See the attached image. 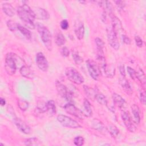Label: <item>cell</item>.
Segmentation results:
<instances>
[{"mask_svg": "<svg viewBox=\"0 0 146 146\" xmlns=\"http://www.w3.org/2000/svg\"><path fill=\"white\" fill-rule=\"evenodd\" d=\"M111 22H112V27L114 30V31L116 32L117 35L123 30V26L121 25V23L119 19L116 17L113 14L111 15L110 16Z\"/></svg>", "mask_w": 146, "mask_h": 146, "instance_id": "cell-17", "label": "cell"}, {"mask_svg": "<svg viewBox=\"0 0 146 146\" xmlns=\"http://www.w3.org/2000/svg\"><path fill=\"white\" fill-rule=\"evenodd\" d=\"M140 102L144 105L145 104V92H140Z\"/></svg>", "mask_w": 146, "mask_h": 146, "instance_id": "cell-43", "label": "cell"}, {"mask_svg": "<svg viewBox=\"0 0 146 146\" xmlns=\"http://www.w3.org/2000/svg\"><path fill=\"white\" fill-rule=\"evenodd\" d=\"M25 144L26 145H30V146H37L41 145L40 141L36 137H31L27 139L25 141Z\"/></svg>", "mask_w": 146, "mask_h": 146, "instance_id": "cell-28", "label": "cell"}, {"mask_svg": "<svg viewBox=\"0 0 146 146\" xmlns=\"http://www.w3.org/2000/svg\"><path fill=\"white\" fill-rule=\"evenodd\" d=\"M127 72L129 74V75L130 76V77L133 79H135V78H136V71L133 69L132 68H131V67H127Z\"/></svg>", "mask_w": 146, "mask_h": 146, "instance_id": "cell-37", "label": "cell"}, {"mask_svg": "<svg viewBox=\"0 0 146 146\" xmlns=\"http://www.w3.org/2000/svg\"><path fill=\"white\" fill-rule=\"evenodd\" d=\"M95 43L96 46V59H99L102 58H105L104 53V43L103 40L99 38H96L95 39Z\"/></svg>", "mask_w": 146, "mask_h": 146, "instance_id": "cell-15", "label": "cell"}, {"mask_svg": "<svg viewBox=\"0 0 146 146\" xmlns=\"http://www.w3.org/2000/svg\"><path fill=\"white\" fill-rule=\"evenodd\" d=\"M20 74L21 75L26 78L31 79L34 76V72L31 68L26 65H23L20 68Z\"/></svg>", "mask_w": 146, "mask_h": 146, "instance_id": "cell-19", "label": "cell"}, {"mask_svg": "<svg viewBox=\"0 0 146 146\" xmlns=\"http://www.w3.org/2000/svg\"><path fill=\"white\" fill-rule=\"evenodd\" d=\"M6 104V100L4 98H0V104L2 106H4Z\"/></svg>", "mask_w": 146, "mask_h": 146, "instance_id": "cell-45", "label": "cell"}, {"mask_svg": "<svg viewBox=\"0 0 146 146\" xmlns=\"http://www.w3.org/2000/svg\"><path fill=\"white\" fill-rule=\"evenodd\" d=\"M2 8L3 11L6 15L9 17H13L14 15L15 9L11 4L9 3H4L2 4Z\"/></svg>", "mask_w": 146, "mask_h": 146, "instance_id": "cell-20", "label": "cell"}, {"mask_svg": "<svg viewBox=\"0 0 146 146\" xmlns=\"http://www.w3.org/2000/svg\"><path fill=\"white\" fill-rule=\"evenodd\" d=\"M60 53H61V55L63 57H67V56H68V55L70 54V51H69L68 48L67 47L64 46L61 49Z\"/></svg>", "mask_w": 146, "mask_h": 146, "instance_id": "cell-41", "label": "cell"}, {"mask_svg": "<svg viewBox=\"0 0 146 146\" xmlns=\"http://www.w3.org/2000/svg\"><path fill=\"white\" fill-rule=\"evenodd\" d=\"M115 2L116 3V5L118 10H122L125 6V2L123 1H115Z\"/></svg>", "mask_w": 146, "mask_h": 146, "instance_id": "cell-40", "label": "cell"}, {"mask_svg": "<svg viewBox=\"0 0 146 146\" xmlns=\"http://www.w3.org/2000/svg\"><path fill=\"white\" fill-rule=\"evenodd\" d=\"M18 105L19 108L22 110V111H26L28 108H29V103L26 101L25 100H22L20 99L18 101Z\"/></svg>", "mask_w": 146, "mask_h": 146, "instance_id": "cell-35", "label": "cell"}, {"mask_svg": "<svg viewBox=\"0 0 146 146\" xmlns=\"http://www.w3.org/2000/svg\"><path fill=\"white\" fill-rule=\"evenodd\" d=\"M35 18L40 20H47L50 18V15L48 11L44 9L41 7H36L33 10Z\"/></svg>", "mask_w": 146, "mask_h": 146, "instance_id": "cell-16", "label": "cell"}, {"mask_svg": "<svg viewBox=\"0 0 146 146\" xmlns=\"http://www.w3.org/2000/svg\"><path fill=\"white\" fill-rule=\"evenodd\" d=\"M121 116L122 120L127 129L131 132H135L136 130V127L134 124L130 115L129 114V112L125 111H123Z\"/></svg>", "mask_w": 146, "mask_h": 146, "instance_id": "cell-9", "label": "cell"}, {"mask_svg": "<svg viewBox=\"0 0 146 146\" xmlns=\"http://www.w3.org/2000/svg\"><path fill=\"white\" fill-rule=\"evenodd\" d=\"M86 66L90 76L95 80H98L100 75L101 74L100 67L92 59H88L86 61Z\"/></svg>", "mask_w": 146, "mask_h": 146, "instance_id": "cell-6", "label": "cell"}, {"mask_svg": "<svg viewBox=\"0 0 146 146\" xmlns=\"http://www.w3.org/2000/svg\"><path fill=\"white\" fill-rule=\"evenodd\" d=\"M83 88L84 90V92L86 94V95L90 98V99H92L93 98H95V95L97 93V92L96 91V90L94 88H92L87 86H83Z\"/></svg>", "mask_w": 146, "mask_h": 146, "instance_id": "cell-29", "label": "cell"}, {"mask_svg": "<svg viewBox=\"0 0 146 146\" xmlns=\"http://www.w3.org/2000/svg\"><path fill=\"white\" fill-rule=\"evenodd\" d=\"M20 62H23L19 56L13 52L8 53L5 58V68L7 74L9 75L14 74L18 66V64Z\"/></svg>", "mask_w": 146, "mask_h": 146, "instance_id": "cell-2", "label": "cell"}, {"mask_svg": "<svg viewBox=\"0 0 146 146\" xmlns=\"http://www.w3.org/2000/svg\"><path fill=\"white\" fill-rule=\"evenodd\" d=\"M131 110L133 116V121H135L136 124H139L140 121V109L139 107L136 104H133L131 106Z\"/></svg>", "mask_w": 146, "mask_h": 146, "instance_id": "cell-23", "label": "cell"}, {"mask_svg": "<svg viewBox=\"0 0 146 146\" xmlns=\"http://www.w3.org/2000/svg\"><path fill=\"white\" fill-rule=\"evenodd\" d=\"M65 75L69 80L78 85L82 84L84 81L82 75L72 67H68L65 69Z\"/></svg>", "mask_w": 146, "mask_h": 146, "instance_id": "cell-4", "label": "cell"}, {"mask_svg": "<svg viewBox=\"0 0 146 146\" xmlns=\"http://www.w3.org/2000/svg\"><path fill=\"white\" fill-rule=\"evenodd\" d=\"M17 14L26 27L30 29L35 28L34 21L35 16L33 10L27 4H23L18 7Z\"/></svg>", "mask_w": 146, "mask_h": 146, "instance_id": "cell-1", "label": "cell"}, {"mask_svg": "<svg viewBox=\"0 0 146 146\" xmlns=\"http://www.w3.org/2000/svg\"><path fill=\"white\" fill-rule=\"evenodd\" d=\"M121 38H122V40L123 42L126 44H131V39H129V37H128L127 35H124V34H123L122 36H121Z\"/></svg>", "mask_w": 146, "mask_h": 146, "instance_id": "cell-42", "label": "cell"}, {"mask_svg": "<svg viewBox=\"0 0 146 146\" xmlns=\"http://www.w3.org/2000/svg\"><path fill=\"white\" fill-rule=\"evenodd\" d=\"M60 26L62 30H67L69 27L68 22L66 19H63L60 22Z\"/></svg>", "mask_w": 146, "mask_h": 146, "instance_id": "cell-39", "label": "cell"}, {"mask_svg": "<svg viewBox=\"0 0 146 146\" xmlns=\"http://www.w3.org/2000/svg\"><path fill=\"white\" fill-rule=\"evenodd\" d=\"M74 32L76 38L81 40L83 38L84 34V26L83 22L77 20L74 25Z\"/></svg>", "mask_w": 146, "mask_h": 146, "instance_id": "cell-14", "label": "cell"}, {"mask_svg": "<svg viewBox=\"0 0 146 146\" xmlns=\"http://www.w3.org/2000/svg\"><path fill=\"white\" fill-rule=\"evenodd\" d=\"M18 30L27 40H31V33L30 31L27 28H26L24 26H22V25L19 24L18 26Z\"/></svg>", "mask_w": 146, "mask_h": 146, "instance_id": "cell-25", "label": "cell"}, {"mask_svg": "<svg viewBox=\"0 0 146 146\" xmlns=\"http://www.w3.org/2000/svg\"><path fill=\"white\" fill-rule=\"evenodd\" d=\"M84 111L83 112L84 115L87 117H91L92 115V110L91 106V104L89 101L85 99L83 102Z\"/></svg>", "mask_w": 146, "mask_h": 146, "instance_id": "cell-21", "label": "cell"}, {"mask_svg": "<svg viewBox=\"0 0 146 146\" xmlns=\"http://www.w3.org/2000/svg\"><path fill=\"white\" fill-rule=\"evenodd\" d=\"M57 120L63 127L70 128H79L82 125L75 120L64 115H59L57 116Z\"/></svg>", "mask_w": 146, "mask_h": 146, "instance_id": "cell-5", "label": "cell"}, {"mask_svg": "<svg viewBox=\"0 0 146 146\" xmlns=\"http://www.w3.org/2000/svg\"><path fill=\"white\" fill-rule=\"evenodd\" d=\"M84 139L83 136H77L74 139V143L75 145L82 146L84 144Z\"/></svg>", "mask_w": 146, "mask_h": 146, "instance_id": "cell-36", "label": "cell"}, {"mask_svg": "<svg viewBox=\"0 0 146 146\" xmlns=\"http://www.w3.org/2000/svg\"><path fill=\"white\" fill-rule=\"evenodd\" d=\"M136 78L140 82V83L144 85L145 84V76L141 69H139L136 71Z\"/></svg>", "mask_w": 146, "mask_h": 146, "instance_id": "cell-31", "label": "cell"}, {"mask_svg": "<svg viewBox=\"0 0 146 146\" xmlns=\"http://www.w3.org/2000/svg\"><path fill=\"white\" fill-rule=\"evenodd\" d=\"M103 70L104 71V74L108 77L112 78L115 75V66L112 64L108 65V64H106V65L104 66V67L103 68Z\"/></svg>", "mask_w": 146, "mask_h": 146, "instance_id": "cell-24", "label": "cell"}, {"mask_svg": "<svg viewBox=\"0 0 146 146\" xmlns=\"http://www.w3.org/2000/svg\"><path fill=\"white\" fill-rule=\"evenodd\" d=\"M46 110L50 116H53L56 113L55 103L53 100H50L46 102Z\"/></svg>", "mask_w": 146, "mask_h": 146, "instance_id": "cell-22", "label": "cell"}, {"mask_svg": "<svg viewBox=\"0 0 146 146\" xmlns=\"http://www.w3.org/2000/svg\"><path fill=\"white\" fill-rule=\"evenodd\" d=\"M119 72L120 74L122 76H125V69H124V66L123 64H120L119 66Z\"/></svg>", "mask_w": 146, "mask_h": 146, "instance_id": "cell-44", "label": "cell"}, {"mask_svg": "<svg viewBox=\"0 0 146 146\" xmlns=\"http://www.w3.org/2000/svg\"><path fill=\"white\" fill-rule=\"evenodd\" d=\"M119 83L124 92L128 95H131L133 90L128 80H127L124 76H123L119 79Z\"/></svg>", "mask_w": 146, "mask_h": 146, "instance_id": "cell-18", "label": "cell"}, {"mask_svg": "<svg viewBox=\"0 0 146 146\" xmlns=\"http://www.w3.org/2000/svg\"><path fill=\"white\" fill-rule=\"evenodd\" d=\"M14 123L17 128L25 134H30L31 132L30 127L23 120L18 117L14 119Z\"/></svg>", "mask_w": 146, "mask_h": 146, "instance_id": "cell-12", "label": "cell"}, {"mask_svg": "<svg viewBox=\"0 0 146 146\" xmlns=\"http://www.w3.org/2000/svg\"><path fill=\"white\" fill-rule=\"evenodd\" d=\"M95 99L96 101L102 105H107V100L106 97L102 93H96L95 96Z\"/></svg>", "mask_w": 146, "mask_h": 146, "instance_id": "cell-30", "label": "cell"}, {"mask_svg": "<svg viewBox=\"0 0 146 146\" xmlns=\"http://www.w3.org/2000/svg\"><path fill=\"white\" fill-rule=\"evenodd\" d=\"M37 30L43 43L49 51H51L52 50V37L49 30L40 24L37 25Z\"/></svg>", "mask_w": 146, "mask_h": 146, "instance_id": "cell-3", "label": "cell"}, {"mask_svg": "<svg viewBox=\"0 0 146 146\" xmlns=\"http://www.w3.org/2000/svg\"><path fill=\"white\" fill-rule=\"evenodd\" d=\"M135 40L136 45L139 47H141L143 45V39L140 37V36L136 35L135 36Z\"/></svg>", "mask_w": 146, "mask_h": 146, "instance_id": "cell-38", "label": "cell"}, {"mask_svg": "<svg viewBox=\"0 0 146 146\" xmlns=\"http://www.w3.org/2000/svg\"><path fill=\"white\" fill-rule=\"evenodd\" d=\"M55 86L60 96L66 100L68 103H72L73 95L71 91H70L65 85L58 80L55 83Z\"/></svg>", "mask_w": 146, "mask_h": 146, "instance_id": "cell-7", "label": "cell"}, {"mask_svg": "<svg viewBox=\"0 0 146 146\" xmlns=\"http://www.w3.org/2000/svg\"><path fill=\"white\" fill-rule=\"evenodd\" d=\"M64 109L65 111L70 115H71L80 119H82L83 118L84 114L83 112L75 106V105H74L72 103H68L67 104H65L64 106Z\"/></svg>", "mask_w": 146, "mask_h": 146, "instance_id": "cell-11", "label": "cell"}, {"mask_svg": "<svg viewBox=\"0 0 146 146\" xmlns=\"http://www.w3.org/2000/svg\"><path fill=\"white\" fill-rule=\"evenodd\" d=\"M66 43V39L61 32H58L55 36V43L58 46H63Z\"/></svg>", "mask_w": 146, "mask_h": 146, "instance_id": "cell-27", "label": "cell"}, {"mask_svg": "<svg viewBox=\"0 0 146 146\" xmlns=\"http://www.w3.org/2000/svg\"><path fill=\"white\" fill-rule=\"evenodd\" d=\"M107 39L110 46L115 50H117L120 46L117 39V35L111 26H108L107 28Z\"/></svg>", "mask_w": 146, "mask_h": 146, "instance_id": "cell-8", "label": "cell"}, {"mask_svg": "<svg viewBox=\"0 0 146 146\" xmlns=\"http://www.w3.org/2000/svg\"><path fill=\"white\" fill-rule=\"evenodd\" d=\"M92 127L94 129L99 131L103 132L105 130V127L103 124L98 119H94L92 121Z\"/></svg>", "mask_w": 146, "mask_h": 146, "instance_id": "cell-26", "label": "cell"}, {"mask_svg": "<svg viewBox=\"0 0 146 146\" xmlns=\"http://www.w3.org/2000/svg\"><path fill=\"white\" fill-rule=\"evenodd\" d=\"M72 56L75 62V63L77 64H80L83 62V58L79 55L78 52L76 51H72Z\"/></svg>", "mask_w": 146, "mask_h": 146, "instance_id": "cell-33", "label": "cell"}, {"mask_svg": "<svg viewBox=\"0 0 146 146\" xmlns=\"http://www.w3.org/2000/svg\"><path fill=\"white\" fill-rule=\"evenodd\" d=\"M108 131L111 134V135L113 137L116 138L119 136V131L117 128L113 125H110L108 127Z\"/></svg>", "mask_w": 146, "mask_h": 146, "instance_id": "cell-32", "label": "cell"}, {"mask_svg": "<svg viewBox=\"0 0 146 146\" xmlns=\"http://www.w3.org/2000/svg\"><path fill=\"white\" fill-rule=\"evenodd\" d=\"M7 26L8 29L11 31H15L16 30H18V23H17V22H14L13 20H9L7 21Z\"/></svg>", "mask_w": 146, "mask_h": 146, "instance_id": "cell-34", "label": "cell"}, {"mask_svg": "<svg viewBox=\"0 0 146 146\" xmlns=\"http://www.w3.org/2000/svg\"><path fill=\"white\" fill-rule=\"evenodd\" d=\"M35 62L39 69L43 72H46L48 68V63L44 54L39 52L35 56Z\"/></svg>", "mask_w": 146, "mask_h": 146, "instance_id": "cell-10", "label": "cell"}, {"mask_svg": "<svg viewBox=\"0 0 146 146\" xmlns=\"http://www.w3.org/2000/svg\"><path fill=\"white\" fill-rule=\"evenodd\" d=\"M112 98L114 105L117 106L121 110L124 111V110L127 107V104L125 100L120 95L116 93H113L112 94Z\"/></svg>", "mask_w": 146, "mask_h": 146, "instance_id": "cell-13", "label": "cell"}]
</instances>
